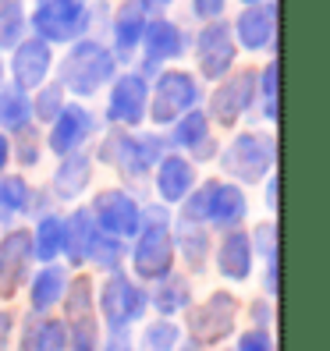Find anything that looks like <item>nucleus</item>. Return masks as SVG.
Here are the masks:
<instances>
[{
    "instance_id": "obj_48",
    "label": "nucleus",
    "mask_w": 330,
    "mask_h": 351,
    "mask_svg": "<svg viewBox=\"0 0 330 351\" xmlns=\"http://www.w3.org/2000/svg\"><path fill=\"white\" fill-rule=\"evenodd\" d=\"M8 153H11V146H8V138L0 135V171H4V163H8Z\"/></svg>"
},
{
    "instance_id": "obj_1",
    "label": "nucleus",
    "mask_w": 330,
    "mask_h": 351,
    "mask_svg": "<svg viewBox=\"0 0 330 351\" xmlns=\"http://www.w3.org/2000/svg\"><path fill=\"white\" fill-rule=\"evenodd\" d=\"M132 270L139 280H163L174 274V241H171V217L163 206L142 210V227L132 245Z\"/></svg>"
},
{
    "instance_id": "obj_49",
    "label": "nucleus",
    "mask_w": 330,
    "mask_h": 351,
    "mask_svg": "<svg viewBox=\"0 0 330 351\" xmlns=\"http://www.w3.org/2000/svg\"><path fill=\"white\" fill-rule=\"evenodd\" d=\"M11 11H18V0H0V18L11 14Z\"/></svg>"
},
{
    "instance_id": "obj_43",
    "label": "nucleus",
    "mask_w": 330,
    "mask_h": 351,
    "mask_svg": "<svg viewBox=\"0 0 330 351\" xmlns=\"http://www.w3.org/2000/svg\"><path fill=\"white\" fill-rule=\"evenodd\" d=\"M18 160L22 163H36V135L22 128V149H18Z\"/></svg>"
},
{
    "instance_id": "obj_6",
    "label": "nucleus",
    "mask_w": 330,
    "mask_h": 351,
    "mask_svg": "<svg viewBox=\"0 0 330 351\" xmlns=\"http://www.w3.org/2000/svg\"><path fill=\"white\" fill-rule=\"evenodd\" d=\"M32 29L39 32L36 39L43 43H68L82 29H86V0H39L32 14Z\"/></svg>"
},
{
    "instance_id": "obj_52",
    "label": "nucleus",
    "mask_w": 330,
    "mask_h": 351,
    "mask_svg": "<svg viewBox=\"0 0 330 351\" xmlns=\"http://www.w3.org/2000/svg\"><path fill=\"white\" fill-rule=\"evenodd\" d=\"M245 4H259V0H245Z\"/></svg>"
},
{
    "instance_id": "obj_41",
    "label": "nucleus",
    "mask_w": 330,
    "mask_h": 351,
    "mask_svg": "<svg viewBox=\"0 0 330 351\" xmlns=\"http://www.w3.org/2000/svg\"><path fill=\"white\" fill-rule=\"evenodd\" d=\"M99 351H135V348H132V337H128V330H110L107 344H99Z\"/></svg>"
},
{
    "instance_id": "obj_17",
    "label": "nucleus",
    "mask_w": 330,
    "mask_h": 351,
    "mask_svg": "<svg viewBox=\"0 0 330 351\" xmlns=\"http://www.w3.org/2000/svg\"><path fill=\"white\" fill-rule=\"evenodd\" d=\"M142 110H146V82L139 75H125L117 78V86L110 93V121H121V125H139Z\"/></svg>"
},
{
    "instance_id": "obj_4",
    "label": "nucleus",
    "mask_w": 330,
    "mask_h": 351,
    "mask_svg": "<svg viewBox=\"0 0 330 351\" xmlns=\"http://www.w3.org/2000/svg\"><path fill=\"white\" fill-rule=\"evenodd\" d=\"M114 75V53L103 50L99 43H78L64 60V86L78 96L96 93L103 82Z\"/></svg>"
},
{
    "instance_id": "obj_47",
    "label": "nucleus",
    "mask_w": 330,
    "mask_h": 351,
    "mask_svg": "<svg viewBox=\"0 0 330 351\" xmlns=\"http://www.w3.org/2000/svg\"><path fill=\"white\" fill-rule=\"evenodd\" d=\"M266 206H277V178L266 184Z\"/></svg>"
},
{
    "instance_id": "obj_14",
    "label": "nucleus",
    "mask_w": 330,
    "mask_h": 351,
    "mask_svg": "<svg viewBox=\"0 0 330 351\" xmlns=\"http://www.w3.org/2000/svg\"><path fill=\"white\" fill-rule=\"evenodd\" d=\"M18 351H68V323L54 316H29L22 323Z\"/></svg>"
},
{
    "instance_id": "obj_26",
    "label": "nucleus",
    "mask_w": 330,
    "mask_h": 351,
    "mask_svg": "<svg viewBox=\"0 0 330 351\" xmlns=\"http://www.w3.org/2000/svg\"><path fill=\"white\" fill-rule=\"evenodd\" d=\"M89 174H93V167H89V160L82 156V153L64 156V163H60L57 174H54V195L57 199L82 195V192H86V184H89Z\"/></svg>"
},
{
    "instance_id": "obj_51",
    "label": "nucleus",
    "mask_w": 330,
    "mask_h": 351,
    "mask_svg": "<svg viewBox=\"0 0 330 351\" xmlns=\"http://www.w3.org/2000/svg\"><path fill=\"white\" fill-rule=\"evenodd\" d=\"M174 351H199V348H196V344H178Z\"/></svg>"
},
{
    "instance_id": "obj_31",
    "label": "nucleus",
    "mask_w": 330,
    "mask_h": 351,
    "mask_svg": "<svg viewBox=\"0 0 330 351\" xmlns=\"http://www.w3.org/2000/svg\"><path fill=\"white\" fill-rule=\"evenodd\" d=\"M93 298H96V291H93V280L86 277V274H78L75 280H68V287H64V313H68V319H75V316H86V313H96L93 308Z\"/></svg>"
},
{
    "instance_id": "obj_9",
    "label": "nucleus",
    "mask_w": 330,
    "mask_h": 351,
    "mask_svg": "<svg viewBox=\"0 0 330 351\" xmlns=\"http://www.w3.org/2000/svg\"><path fill=\"white\" fill-rule=\"evenodd\" d=\"M29 263H32V238L29 231H8L0 238V295L11 298L18 291V284L29 277Z\"/></svg>"
},
{
    "instance_id": "obj_7",
    "label": "nucleus",
    "mask_w": 330,
    "mask_h": 351,
    "mask_svg": "<svg viewBox=\"0 0 330 351\" xmlns=\"http://www.w3.org/2000/svg\"><path fill=\"white\" fill-rule=\"evenodd\" d=\"M274 163V142L266 135H238L224 153V171L241 178L245 184L259 181Z\"/></svg>"
},
{
    "instance_id": "obj_46",
    "label": "nucleus",
    "mask_w": 330,
    "mask_h": 351,
    "mask_svg": "<svg viewBox=\"0 0 330 351\" xmlns=\"http://www.w3.org/2000/svg\"><path fill=\"white\" fill-rule=\"evenodd\" d=\"M252 319H256V330H263L270 323V305L266 302H252Z\"/></svg>"
},
{
    "instance_id": "obj_18",
    "label": "nucleus",
    "mask_w": 330,
    "mask_h": 351,
    "mask_svg": "<svg viewBox=\"0 0 330 351\" xmlns=\"http://www.w3.org/2000/svg\"><path fill=\"white\" fill-rule=\"evenodd\" d=\"M64 287H68V270L64 266H43L32 280H29V305H32V313L36 316H47L50 308L64 298Z\"/></svg>"
},
{
    "instance_id": "obj_24",
    "label": "nucleus",
    "mask_w": 330,
    "mask_h": 351,
    "mask_svg": "<svg viewBox=\"0 0 330 351\" xmlns=\"http://www.w3.org/2000/svg\"><path fill=\"white\" fill-rule=\"evenodd\" d=\"M29 238H32V259L50 266L60 256V249H64V220L54 217V213L39 217L36 231H29Z\"/></svg>"
},
{
    "instance_id": "obj_29",
    "label": "nucleus",
    "mask_w": 330,
    "mask_h": 351,
    "mask_svg": "<svg viewBox=\"0 0 330 351\" xmlns=\"http://www.w3.org/2000/svg\"><path fill=\"white\" fill-rule=\"evenodd\" d=\"M29 184L18 178V174H8V178H0V220H14L18 213H25L29 210Z\"/></svg>"
},
{
    "instance_id": "obj_22",
    "label": "nucleus",
    "mask_w": 330,
    "mask_h": 351,
    "mask_svg": "<svg viewBox=\"0 0 330 351\" xmlns=\"http://www.w3.org/2000/svg\"><path fill=\"white\" fill-rule=\"evenodd\" d=\"M150 302H153V308L160 313V319H171V316L185 313V308L192 305V284H189V277L167 274L163 280H156Z\"/></svg>"
},
{
    "instance_id": "obj_16",
    "label": "nucleus",
    "mask_w": 330,
    "mask_h": 351,
    "mask_svg": "<svg viewBox=\"0 0 330 351\" xmlns=\"http://www.w3.org/2000/svg\"><path fill=\"white\" fill-rule=\"evenodd\" d=\"M252 89H256V75L252 71H241V75L228 78L224 86H217V93H213V117H217V125H231V121L249 107Z\"/></svg>"
},
{
    "instance_id": "obj_11",
    "label": "nucleus",
    "mask_w": 330,
    "mask_h": 351,
    "mask_svg": "<svg viewBox=\"0 0 330 351\" xmlns=\"http://www.w3.org/2000/svg\"><path fill=\"white\" fill-rule=\"evenodd\" d=\"M249 213V202H245V192L238 184H220L213 181V192H210V210H206V223H213L217 231H238V223Z\"/></svg>"
},
{
    "instance_id": "obj_21",
    "label": "nucleus",
    "mask_w": 330,
    "mask_h": 351,
    "mask_svg": "<svg viewBox=\"0 0 330 351\" xmlns=\"http://www.w3.org/2000/svg\"><path fill=\"white\" fill-rule=\"evenodd\" d=\"M171 241H174V252L185 256V263H189L192 274L206 270V259H210V234H206L202 223L178 220V231L171 234Z\"/></svg>"
},
{
    "instance_id": "obj_40",
    "label": "nucleus",
    "mask_w": 330,
    "mask_h": 351,
    "mask_svg": "<svg viewBox=\"0 0 330 351\" xmlns=\"http://www.w3.org/2000/svg\"><path fill=\"white\" fill-rule=\"evenodd\" d=\"M263 93H266V117H277V60L263 71Z\"/></svg>"
},
{
    "instance_id": "obj_5",
    "label": "nucleus",
    "mask_w": 330,
    "mask_h": 351,
    "mask_svg": "<svg viewBox=\"0 0 330 351\" xmlns=\"http://www.w3.org/2000/svg\"><path fill=\"white\" fill-rule=\"evenodd\" d=\"M89 213L96 220V231L99 234H110V238H135L139 227H142V206L128 195V192H99L89 206Z\"/></svg>"
},
{
    "instance_id": "obj_23",
    "label": "nucleus",
    "mask_w": 330,
    "mask_h": 351,
    "mask_svg": "<svg viewBox=\"0 0 330 351\" xmlns=\"http://www.w3.org/2000/svg\"><path fill=\"white\" fill-rule=\"evenodd\" d=\"M235 25H238V39H241L245 50H263L266 43H270V36H274V8L252 4Z\"/></svg>"
},
{
    "instance_id": "obj_25",
    "label": "nucleus",
    "mask_w": 330,
    "mask_h": 351,
    "mask_svg": "<svg viewBox=\"0 0 330 351\" xmlns=\"http://www.w3.org/2000/svg\"><path fill=\"white\" fill-rule=\"evenodd\" d=\"M146 68L153 71L160 60H167V57H178L181 53V32H178V25L174 22H153V25H146Z\"/></svg>"
},
{
    "instance_id": "obj_30",
    "label": "nucleus",
    "mask_w": 330,
    "mask_h": 351,
    "mask_svg": "<svg viewBox=\"0 0 330 351\" xmlns=\"http://www.w3.org/2000/svg\"><path fill=\"white\" fill-rule=\"evenodd\" d=\"M68 323V351H99V319L96 313H86V316H75V319H64Z\"/></svg>"
},
{
    "instance_id": "obj_27",
    "label": "nucleus",
    "mask_w": 330,
    "mask_h": 351,
    "mask_svg": "<svg viewBox=\"0 0 330 351\" xmlns=\"http://www.w3.org/2000/svg\"><path fill=\"white\" fill-rule=\"evenodd\" d=\"M142 8L139 0H125L117 11V25H114V36H117V53L121 57H128L135 47H139V39L142 32H146V22H142Z\"/></svg>"
},
{
    "instance_id": "obj_38",
    "label": "nucleus",
    "mask_w": 330,
    "mask_h": 351,
    "mask_svg": "<svg viewBox=\"0 0 330 351\" xmlns=\"http://www.w3.org/2000/svg\"><path fill=\"white\" fill-rule=\"evenodd\" d=\"M238 351H274V337L266 330H245L238 337Z\"/></svg>"
},
{
    "instance_id": "obj_37",
    "label": "nucleus",
    "mask_w": 330,
    "mask_h": 351,
    "mask_svg": "<svg viewBox=\"0 0 330 351\" xmlns=\"http://www.w3.org/2000/svg\"><path fill=\"white\" fill-rule=\"evenodd\" d=\"M249 241H252V252H259L263 259L277 256V227L274 223H259L256 227V238H249Z\"/></svg>"
},
{
    "instance_id": "obj_39",
    "label": "nucleus",
    "mask_w": 330,
    "mask_h": 351,
    "mask_svg": "<svg viewBox=\"0 0 330 351\" xmlns=\"http://www.w3.org/2000/svg\"><path fill=\"white\" fill-rule=\"evenodd\" d=\"M18 36H22V11H11V14H4V22H0V43L18 47Z\"/></svg>"
},
{
    "instance_id": "obj_42",
    "label": "nucleus",
    "mask_w": 330,
    "mask_h": 351,
    "mask_svg": "<svg viewBox=\"0 0 330 351\" xmlns=\"http://www.w3.org/2000/svg\"><path fill=\"white\" fill-rule=\"evenodd\" d=\"M192 11H196L199 18H217V14L224 11V0H196Z\"/></svg>"
},
{
    "instance_id": "obj_33",
    "label": "nucleus",
    "mask_w": 330,
    "mask_h": 351,
    "mask_svg": "<svg viewBox=\"0 0 330 351\" xmlns=\"http://www.w3.org/2000/svg\"><path fill=\"white\" fill-rule=\"evenodd\" d=\"M29 110H32V103L25 99V93L18 89V86H11V89L0 93V125L22 132L25 121H29Z\"/></svg>"
},
{
    "instance_id": "obj_50",
    "label": "nucleus",
    "mask_w": 330,
    "mask_h": 351,
    "mask_svg": "<svg viewBox=\"0 0 330 351\" xmlns=\"http://www.w3.org/2000/svg\"><path fill=\"white\" fill-rule=\"evenodd\" d=\"M139 4H142V8H167L171 0H139Z\"/></svg>"
},
{
    "instance_id": "obj_12",
    "label": "nucleus",
    "mask_w": 330,
    "mask_h": 351,
    "mask_svg": "<svg viewBox=\"0 0 330 351\" xmlns=\"http://www.w3.org/2000/svg\"><path fill=\"white\" fill-rule=\"evenodd\" d=\"M11 71H14V82L22 93L43 86V78L50 71V47L43 39H25V43H18L14 57H11Z\"/></svg>"
},
{
    "instance_id": "obj_34",
    "label": "nucleus",
    "mask_w": 330,
    "mask_h": 351,
    "mask_svg": "<svg viewBox=\"0 0 330 351\" xmlns=\"http://www.w3.org/2000/svg\"><path fill=\"white\" fill-rule=\"evenodd\" d=\"M89 263H96L99 270H107V274H117L121 263H125V241L110 238V234H96L93 249H89Z\"/></svg>"
},
{
    "instance_id": "obj_13",
    "label": "nucleus",
    "mask_w": 330,
    "mask_h": 351,
    "mask_svg": "<svg viewBox=\"0 0 330 351\" xmlns=\"http://www.w3.org/2000/svg\"><path fill=\"white\" fill-rule=\"evenodd\" d=\"M252 234L245 231H228L217 245V274L224 280H249L252 274Z\"/></svg>"
},
{
    "instance_id": "obj_15",
    "label": "nucleus",
    "mask_w": 330,
    "mask_h": 351,
    "mask_svg": "<svg viewBox=\"0 0 330 351\" xmlns=\"http://www.w3.org/2000/svg\"><path fill=\"white\" fill-rule=\"evenodd\" d=\"M235 60V47H231V32L228 25H206L199 36V68L206 78H220L224 71L231 68Z\"/></svg>"
},
{
    "instance_id": "obj_35",
    "label": "nucleus",
    "mask_w": 330,
    "mask_h": 351,
    "mask_svg": "<svg viewBox=\"0 0 330 351\" xmlns=\"http://www.w3.org/2000/svg\"><path fill=\"white\" fill-rule=\"evenodd\" d=\"M210 192H213V181H206L199 192H192L189 202H185V210H181V220H189V223H206V210H210Z\"/></svg>"
},
{
    "instance_id": "obj_36",
    "label": "nucleus",
    "mask_w": 330,
    "mask_h": 351,
    "mask_svg": "<svg viewBox=\"0 0 330 351\" xmlns=\"http://www.w3.org/2000/svg\"><path fill=\"white\" fill-rule=\"evenodd\" d=\"M60 96H64V89H60V86H50L47 93H39V99H36V114L43 117V121H54L60 110H64Z\"/></svg>"
},
{
    "instance_id": "obj_3",
    "label": "nucleus",
    "mask_w": 330,
    "mask_h": 351,
    "mask_svg": "<svg viewBox=\"0 0 330 351\" xmlns=\"http://www.w3.org/2000/svg\"><path fill=\"white\" fill-rule=\"evenodd\" d=\"M150 308V295L146 287L135 284L132 277L125 274H110L107 280H103L99 287V313H103V323H107L110 330H128L132 323H139L142 316H146Z\"/></svg>"
},
{
    "instance_id": "obj_28",
    "label": "nucleus",
    "mask_w": 330,
    "mask_h": 351,
    "mask_svg": "<svg viewBox=\"0 0 330 351\" xmlns=\"http://www.w3.org/2000/svg\"><path fill=\"white\" fill-rule=\"evenodd\" d=\"M202 138H210V121H206V114L199 110H189V117H181L178 121V132H174V142H181V146H189L196 149V156H210L213 146H206Z\"/></svg>"
},
{
    "instance_id": "obj_32",
    "label": "nucleus",
    "mask_w": 330,
    "mask_h": 351,
    "mask_svg": "<svg viewBox=\"0 0 330 351\" xmlns=\"http://www.w3.org/2000/svg\"><path fill=\"white\" fill-rule=\"evenodd\" d=\"M181 344V326L174 319H153L142 330V351H174Z\"/></svg>"
},
{
    "instance_id": "obj_19",
    "label": "nucleus",
    "mask_w": 330,
    "mask_h": 351,
    "mask_svg": "<svg viewBox=\"0 0 330 351\" xmlns=\"http://www.w3.org/2000/svg\"><path fill=\"white\" fill-rule=\"evenodd\" d=\"M196 184V167L185 156H160L156 171V192L163 202H181Z\"/></svg>"
},
{
    "instance_id": "obj_45",
    "label": "nucleus",
    "mask_w": 330,
    "mask_h": 351,
    "mask_svg": "<svg viewBox=\"0 0 330 351\" xmlns=\"http://www.w3.org/2000/svg\"><path fill=\"white\" fill-rule=\"evenodd\" d=\"M263 287H266L270 295H277V256L266 259V280H263Z\"/></svg>"
},
{
    "instance_id": "obj_20",
    "label": "nucleus",
    "mask_w": 330,
    "mask_h": 351,
    "mask_svg": "<svg viewBox=\"0 0 330 351\" xmlns=\"http://www.w3.org/2000/svg\"><path fill=\"white\" fill-rule=\"evenodd\" d=\"M96 220L89 210H75L68 220H64V252L71 266H82V263H89V249H93V241H96Z\"/></svg>"
},
{
    "instance_id": "obj_8",
    "label": "nucleus",
    "mask_w": 330,
    "mask_h": 351,
    "mask_svg": "<svg viewBox=\"0 0 330 351\" xmlns=\"http://www.w3.org/2000/svg\"><path fill=\"white\" fill-rule=\"evenodd\" d=\"M199 99V86L192 75L185 71H167L156 78V99H153V121L156 125H167V121L189 114Z\"/></svg>"
},
{
    "instance_id": "obj_44",
    "label": "nucleus",
    "mask_w": 330,
    "mask_h": 351,
    "mask_svg": "<svg viewBox=\"0 0 330 351\" xmlns=\"http://www.w3.org/2000/svg\"><path fill=\"white\" fill-rule=\"evenodd\" d=\"M11 330H14V316H11V313H0V351H8Z\"/></svg>"
},
{
    "instance_id": "obj_10",
    "label": "nucleus",
    "mask_w": 330,
    "mask_h": 351,
    "mask_svg": "<svg viewBox=\"0 0 330 351\" xmlns=\"http://www.w3.org/2000/svg\"><path fill=\"white\" fill-rule=\"evenodd\" d=\"M93 132V114L86 107H64L57 117H54V132H50V149L57 156H71L82 142L89 138Z\"/></svg>"
},
{
    "instance_id": "obj_2",
    "label": "nucleus",
    "mask_w": 330,
    "mask_h": 351,
    "mask_svg": "<svg viewBox=\"0 0 330 351\" xmlns=\"http://www.w3.org/2000/svg\"><path fill=\"white\" fill-rule=\"evenodd\" d=\"M185 330L196 348L202 344H220L224 337H231L235 319H238V298L231 291H213L202 305H189L185 308Z\"/></svg>"
}]
</instances>
